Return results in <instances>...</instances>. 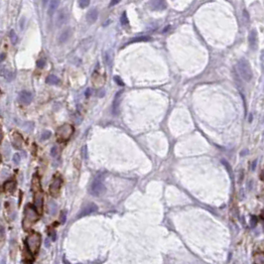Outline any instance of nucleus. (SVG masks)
Segmentation results:
<instances>
[{
  "label": "nucleus",
  "instance_id": "obj_25",
  "mask_svg": "<svg viewBox=\"0 0 264 264\" xmlns=\"http://www.w3.org/2000/svg\"><path fill=\"white\" fill-rule=\"evenodd\" d=\"M89 0H80L78 1V6L81 7V8H85V7H88L89 5Z\"/></svg>",
  "mask_w": 264,
  "mask_h": 264
},
{
  "label": "nucleus",
  "instance_id": "obj_4",
  "mask_svg": "<svg viewBox=\"0 0 264 264\" xmlns=\"http://www.w3.org/2000/svg\"><path fill=\"white\" fill-rule=\"evenodd\" d=\"M41 234L38 232H32L27 236L26 238V245L27 249L30 251L31 254H36L39 251L40 245H41Z\"/></svg>",
  "mask_w": 264,
  "mask_h": 264
},
{
  "label": "nucleus",
  "instance_id": "obj_10",
  "mask_svg": "<svg viewBox=\"0 0 264 264\" xmlns=\"http://www.w3.org/2000/svg\"><path fill=\"white\" fill-rule=\"evenodd\" d=\"M96 210H97V207L94 205V203H89V206L84 207V210H82L80 213V214H78V217H84V216H88V214H92L94 212H96Z\"/></svg>",
  "mask_w": 264,
  "mask_h": 264
},
{
  "label": "nucleus",
  "instance_id": "obj_33",
  "mask_svg": "<svg viewBox=\"0 0 264 264\" xmlns=\"http://www.w3.org/2000/svg\"><path fill=\"white\" fill-rule=\"evenodd\" d=\"M60 221H61L62 224L66 221V210H63L61 213V217H60Z\"/></svg>",
  "mask_w": 264,
  "mask_h": 264
},
{
  "label": "nucleus",
  "instance_id": "obj_7",
  "mask_svg": "<svg viewBox=\"0 0 264 264\" xmlns=\"http://www.w3.org/2000/svg\"><path fill=\"white\" fill-rule=\"evenodd\" d=\"M61 186H62V179L60 176H56L54 180H53L52 184L50 185V194L53 197H58L60 194V190H61Z\"/></svg>",
  "mask_w": 264,
  "mask_h": 264
},
{
  "label": "nucleus",
  "instance_id": "obj_22",
  "mask_svg": "<svg viewBox=\"0 0 264 264\" xmlns=\"http://www.w3.org/2000/svg\"><path fill=\"white\" fill-rule=\"evenodd\" d=\"M9 38H10L11 43H12L13 45H15V44L17 43L18 37H17V34L15 33L14 30H11V31H10V33H9Z\"/></svg>",
  "mask_w": 264,
  "mask_h": 264
},
{
  "label": "nucleus",
  "instance_id": "obj_40",
  "mask_svg": "<svg viewBox=\"0 0 264 264\" xmlns=\"http://www.w3.org/2000/svg\"><path fill=\"white\" fill-rule=\"evenodd\" d=\"M0 264H6V260H5V258H3L1 261H0Z\"/></svg>",
  "mask_w": 264,
  "mask_h": 264
},
{
  "label": "nucleus",
  "instance_id": "obj_26",
  "mask_svg": "<svg viewBox=\"0 0 264 264\" xmlns=\"http://www.w3.org/2000/svg\"><path fill=\"white\" fill-rule=\"evenodd\" d=\"M105 63H106V65L110 66L111 63H112V56L110 53H106L105 54Z\"/></svg>",
  "mask_w": 264,
  "mask_h": 264
},
{
  "label": "nucleus",
  "instance_id": "obj_31",
  "mask_svg": "<svg viewBox=\"0 0 264 264\" xmlns=\"http://www.w3.org/2000/svg\"><path fill=\"white\" fill-rule=\"evenodd\" d=\"M121 24L122 25H127L128 24V20L126 17V13H123L121 16Z\"/></svg>",
  "mask_w": 264,
  "mask_h": 264
},
{
  "label": "nucleus",
  "instance_id": "obj_19",
  "mask_svg": "<svg viewBox=\"0 0 264 264\" xmlns=\"http://www.w3.org/2000/svg\"><path fill=\"white\" fill-rule=\"evenodd\" d=\"M254 264H264L263 251H257L254 253Z\"/></svg>",
  "mask_w": 264,
  "mask_h": 264
},
{
  "label": "nucleus",
  "instance_id": "obj_6",
  "mask_svg": "<svg viewBox=\"0 0 264 264\" xmlns=\"http://www.w3.org/2000/svg\"><path fill=\"white\" fill-rule=\"evenodd\" d=\"M89 193L94 197H99V196L103 195L105 193V186L100 180L96 179L90 185Z\"/></svg>",
  "mask_w": 264,
  "mask_h": 264
},
{
  "label": "nucleus",
  "instance_id": "obj_36",
  "mask_svg": "<svg viewBox=\"0 0 264 264\" xmlns=\"http://www.w3.org/2000/svg\"><path fill=\"white\" fill-rule=\"evenodd\" d=\"M104 94H105L104 89H101L100 92H99H99H97V96H99V97H102V96H104Z\"/></svg>",
  "mask_w": 264,
  "mask_h": 264
},
{
  "label": "nucleus",
  "instance_id": "obj_41",
  "mask_svg": "<svg viewBox=\"0 0 264 264\" xmlns=\"http://www.w3.org/2000/svg\"><path fill=\"white\" fill-rule=\"evenodd\" d=\"M89 92H90V89H89L88 90H86V92H85V96H89Z\"/></svg>",
  "mask_w": 264,
  "mask_h": 264
},
{
  "label": "nucleus",
  "instance_id": "obj_42",
  "mask_svg": "<svg viewBox=\"0 0 264 264\" xmlns=\"http://www.w3.org/2000/svg\"><path fill=\"white\" fill-rule=\"evenodd\" d=\"M23 21H24V18H23V19H22V22H23ZM21 28H22V29H23V23H21Z\"/></svg>",
  "mask_w": 264,
  "mask_h": 264
},
{
  "label": "nucleus",
  "instance_id": "obj_20",
  "mask_svg": "<svg viewBox=\"0 0 264 264\" xmlns=\"http://www.w3.org/2000/svg\"><path fill=\"white\" fill-rule=\"evenodd\" d=\"M15 187H16V183L15 181L11 180V181H7V182L4 184V190L8 193H12L15 190Z\"/></svg>",
  "mask_w": 264,
  "mask_h": 264
},
{
  "label": "nucleus",
  "instance_id": "obj_32",
  "mask_svg": "<svg viewBox=\"0 0 264 264\" xmlns=\"http://www.w3.org/2000/svg\"><path fill=\"white\" fill-rule=\"evenodd\" d=\"M20 160H21V158H20V155H19V154H15V155L13 156V162L15 164L20 163Z\"/></svg>",
  "mask_w": 264,
  "mask_h": 264
},
{
  "label": "nucleus",
  "instance_id": "obj_11",
  "mask_svg": "<svg viewBox=\"0 0 264 264\" xmlns=\"http://www.w3.org/2000/svg\"><path fill=\"white\" fill-rule=\"evenodd\" d=\"M97 17H99V11L96 8H93L92 10H89L88 14H86V21H88L89 24H93L94 22L97 20Z\"/></svg>",
  "mask_w": 264,
  "mask_h": 264
},
{
  "label": "nucleus",
  "instance_id": "obj_24",
  "mask_svg": "<svg viewBox=\"0 0 264 264\" xmlns=\"http://www.w3.org/2000/svg\"><path fill=\"white\" fill-rule=\"evenodd\" d=\"M151 38L150 37H138V38H134L133 40H131L129 43H135V42H142V41H150Z\"/></svg>",
  "mask_w": 264,
  "mask_h": 264
},
{
  "label": "nucleus",
  "instance_id": "obj_23",
  "mask_svg": "<svg viewBox=\"0 0 264 264\" xmlns=\"http://www.w3.org/2000/svg\"><path fill=\"white\" fill-rule=\"evenodd\" d=\"M48 210H49V213H50L51 214H55L56 210H57V205L53 201H51L50 203H49Z\"/></svg>",
  "mask_w": 264,
  "mask_h": 264
},
{
  "label": "nucleus",
  "instance_id": "obj_5",
  "mask_svg": "<svg viewBox=\"0 0 264 264\" xmlns=\"http://www.w3.org/2000/svg\"><path fill=\"white\" fill-rule=\"evenodd\" d=\"M74 133V127L70 124H64L57 130V137L61 142H66L71 138Z\"/></svg>",
  "mask_w": 264,
  "mask_h": 264
},
{
  "label": "nucleus",
  "instance_id": "obj_3",
  "mask_svg": "<svg viewBox=\"0 0 264 264\" xmlns=\"http://www.w3.org/2000/svg\"><path fill=\"white\" fill-rule=\"evenodd\" d=\"M237 71L244 82H249L252 80L253 74H252V69L250 67V64L248 63L247 60L241 59L237 63Z\"/></svg>",
  "mask_w": 264,
  "mask_h": 264
},
{
  "label": "nucleus",
  "instance_id": "obj_14",
  "mask_svg": "<svg viewBox=\"0 0 264 264\" xmlns=\"http://www.w3.org/2000/svg\"><path fill=\"white\" fill-rule=\"evenodd\" d=\"M71 28L65 29L61 34H60V36H59V42H60V43H65V42H67V41L71 38Z\"/></svg>",
  "mask_w": 264,
  "mask_h": 264
},
{
  "label": "nucleus",
  "instance_id": "obj_35",
  "mask_svg": "<svg viewBox=\"0 0 264 264\" xmlns=\"http://www.w3.org/2000/svg\"><path fill=\"white\" fill-rule=\"evenodd\" d=\"M114 82H117V84L119 85H123L124 84H123V82L120 80V78L119 77H114Z\"/></svg>",
  "mask_w": 264,
  "mask_h": 264
},
{
  "label": "nucleus",
  "instance_id": "obj_1",
  "mask_svg": "<svg viewBox=\"0 0 264 264\" xmlns=\"http://www.w3.org/2000/svg\"><path fill=\"white\" fill-rule=\"evenodd\" d=\"M32 190L34 193V207L36 209L38 214H41L43 210V192L40 186L39 178L35 176L32 181Z\"/></svg>",
  "mask_w": 264,
  "mask_h": 264
},
{
  "label": "nucleus",
  "instance_id": "obj_18",
  "mask_svg": "<svg viewBox=\"0 0 264 264\" xmlns=\"http://www.w3.org/2000/svg\"><path fill=\"white\" fill-rule=\"evenodd\" d=\"M60 5V1H57V0H52L50 2V5H49V10H48V14L52 16L53 14L55 13V11L58 8V6Z\"/></svg>",
  "mask_w": 264,
  "mask_h": 264
},
{
  "label": "nucleus",
  "instance_id": "obj_28",
  "mask_svg": "<svg viewBox=\"0 0 264 264\" xmlns=\"http://www.w3.org/2000/svg\"><path fill=\"white\" fill-rule=\"evenodd\" d=\"M51 137V132L50 131H48V130H46V131H44L43 133H42V136H41V139H42V140H47V139H49Z\"/></svg>",
  "mask_w": 264,
  "mask_h": 264
},
{
  "label": "nucleus",
  "instance_id": "obj_43",
  "mask_svg": "<svg viewBox=\"0 0 264 264\" xmlns=\"http://www.w3.org/2000/svg\"><path fill=\"white\" fill-rule=\"evenodd\" d=\"M0 97H1V90H0Z\"/></svg>",
  "mask_w": 264,
  "mask_h": 264
},
{
  "label": "nucleus",
  "instance_id": "obj_15",
  "mask_svg": "<svg viewBox=\"0 0 264 264\" xmlns=\"http://www.w3.org/2000/svg\"><path fill=\"white\" fill-rule=\"evenodd\" d=\"M249 44H250V47L253 49L256 48V45H257V32L256 30H251V32L249 34Z\"/></svg>",
  "mask_w": 264,
  "mask_h": 264
},
{
  "label": "nucleus",
  "instance_id": "obj_34",
  "mask_svg": "<svg viewBox=\"0 0 264 264\" xmlns=\"http://www.w3.org/2000/svg\"><path fill=\"white\" fill-rule=\"evenodd\" d=\"M57 153H58V148H57L56 146H55V147H53L52 150H51V155H52V156H54V157H56V156H57Z\"/></svg>",
  "mask_w": 264,
  "mask_h": 264
},
{
  "label": "nucleus",
  "instance_id": "obj_12",
  "mask_svg": "<svg viewBox=\"0 0 264 264\" xmlns=\"http://www.w3.org/2000/svg\"><path fill=\"white\" fill-rule=\"evenodd\" d=\"M0 75H2V77H4L7 81H12L15 75L12 71H10L8 69H6V68L4 66L0 67Z\"/></svg>",
  "mask_w": 264,
  "mask_h": 264
},
{
  "label": "nucleus",
  "instance_id": "obj_29",
  "mask_svg": "<svg viewBox=\"0 0 264 264\" xmlns=\"http://www.w3.org/2000/svg\"><path fill=\"white\" fill-rule=\"evenodd\" d=\"M45 65H46V62H45L44 59L38 60V61H37V67L39 68V69H43V68L45 67Z\"/></svg>",
  "mask_w": 264,
  "mask_h": 264
},
{
  "label": "nucleus",
  "instance_id": "obj_17",
  "mask_svg": "<svg viewBox=\"0 0 264 264\" xmlns=\"http://www.w3.org/2000/svg\"><path fill=\"white\" fill-rule=\"evenodd\" d=\"M12 142H13L14 147H16V148H20L21 145H22V142H23V140H22V137L20 136V134H19V133H14V135L12 136Z\"/></svg>",
  "mask_w": 264,
  "mask_h": 264
},
{
  "label": "nucleus",
  "instance_id": "obj_2",
  "mask_svg": "<svg viewBox=\"0 0 264 264\" xmlns=\"http://www.w3.org/2000/svg\"><path fill=\"white\" fill-rule=\"evenodd\" d=\"M39 220V214L36 209L31 205H27L24 210V218H23V228L25 231L31 228V226Z\"/></svg>",
  "mask_w": 264,
  "mask_h": 264
},
{
  "label": "nucleus",
  "instance_id": "obj_39",
  "mask_svg": "<svg viewBox=\"0 0 264 264\" xmlns=\"http://www.w3.org/2000/svg\"><path fill=\"white\" fill-rule=\"evenodd\" d=\"M2 136H3V134H2V128H1V126H0V142H1Z\"/></svg>",
  "mask_w": 264,
  "mask_h": 264
},
{
  "label": "nucleus",
  "instance_id": "obj_16",
  "mask_svg": "<svg viewBox=\"0 0 264 264\" xmlns=\"http://www.w3.org/2000/svg\"><path fill=\"white\" fill-rule=\"evenodd\" d=\"M120 96H121V92H119L116 93L114 101H113V105H112V112L113 114H117L118 113V109H119V104H120Z\"/></svg>",
  "mask_w": 264,
  "mask_h": 264
},
{
  "label": "nucleus",
  "instance_id": "obj_44",
  "mask_svg": "<svg viewBox=\"0 0 264 264\" xmlns=\"http://www.w3.org/2000/svg\"><path fill=\"white\" fill-rule=\"evenodd\" d=\"M0 162H1V156H0Z\"/></svg>",
  "mask_w": 264,
  "mask_h": 264
},
{
  "label": "nucleus",
  "instance_id": "obj_37",
  "mask_svg": "<svg viewBox=\"0 0 264 264\" xmlns=\"http://www.w3.org/2000/svg\"><path fill=\"white\" fill-rule=\"evenodd\" d=\"M117 3H119V1H111V2H110V4H109V6L112 7L113 5H116V4H117Z\"/></svg>",
  "mask_w": 264,
  "mask_h": 264
},
{
  "label": "nucleus",
  "instance_id": "obj_27",
  "mask_svg": "<svg viewBox=\"0 0 264 264\" xmlns=\"http://www.w3.org/2000/svg\"><path fill=\"white\" fill-rule=\"evenodd\" d=\"M5 236V232H4V225L2 224V222L0 221V240L4 239Z\"/></svg>",
  "mask_w": 264,
  "mask_h": 264
},
{
  "label": "nucleus",
  "instance_id": "obj_30",
  "mask_svg": "<svg viewBox=\"0 0 264 264\" xmlns=\"http://www.w3.org/2000/svg\"><path fill=\"white\" fill-rule=\"evenodd\" d=\"M257 217H256L255 216H251V221H250V225L251 228H254V226L256 225V224H257Z\"/></svg>",
  "mask_w": 264,
  "mask_h": 264
},
{
  "label": "nucleus",
  "instance_id": "obj_21",
  "mask_svg": "<svg viewBox=\"0 0 264 264\" xmlns=\"http://www.w3.org/2000/svg\"><path fill=\"white\" fill-rule=\"evenodd\" d=\"M46 82L49 85H57L60 84V78L58 77H56L54 75H50L49 77L46 78Z\"/></svg>",
  "mask_w": 264,
  "mask_h": 264
},
{
  "label": "nucleus",
  "instance_id": "obj_13",
  "mask_svg": "<svg viewBox=\"0 0 264 264\" xmlns=\"http://www.w3.org/2000/svg\"><path fill=\"white\" fill-rule=\"evenodd\" d=\"M150 7L152 10H164L167 7L165 1H160V0H156V1H151L150 3Z\"/></svg>",
  "mask_w": 264,
  "mask_h": 264
},
{
  "label": "nucleus",
  "instance_id": "obj_38",
  "mask_svg": "<svg viewBox=\"0 0 264 264\" xmlns=\"http://www.w3.org/2000/svg\"><path fill=\"white\" fill-rule=\"evenodd\" d=\"M5 58V54H0V62H2Z\"/></svg>",
  "mask_w": 264,
  "mask_h": 264
},
{
  "label": "nucleus",
  "instance_id": "obj_8",
  "mask_svg": "<svg viewBox=\"0 0 264 264\" xmlns=\"http://www.w3.org/2000/svg\"><path fill=\"white\" fill-rule=\"evenodd\" d=\"M68 19H69V13H68V11L66 9L60 10L56 17V25L58 26V27H61V26H63L68 21Z\"/></svg>",
  "mask_w": 264,
  "mask_h": 264
},
{
  "label": "nucleus",
  "instance_id": "obj_9",
  "mask_svg": "<svg viewBox=\"0 0 264 264\" xmlns=\"http://www.w3.org/2000/svg\"><path fill=\"white\" fill-rule=\"evenodd\" d=\"M18 99H19V101H20L22 104L28 105V104L31 103V101H32V99H33V96H32L31 92H26V90H23V92H21L20 93H19Z\"/></svg>",
  "mask_w": 264,
  "mask_h": 264
}]
</instances>
